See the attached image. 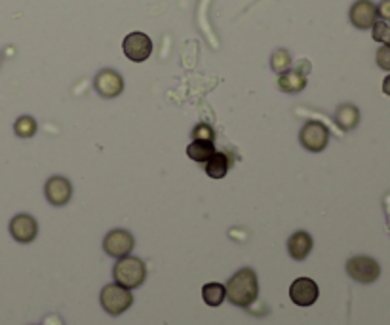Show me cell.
I'll list each match as a JSON object with an SVG mask.
<instances>
[{"mask_svg":"<svg viewBox=\"0 0 390 325\" xmlns=\"http://www.w3.org/2000/svg\"><path fill=\"white\" fill-rule=\"evenodd\" d=\"M44 194L46 200H48L51 205H57V207H59V205H65L67 202H71V198H73V185H71V181H69L67 177L61 175L50 177V179L46 181Z\"/></svg>","mask_w":390,"mask_h":325,"instance_id":"cell-11","label":"cell"},{"mask_svg":"<svg viewBox=\"0 0 390 325\" xmlns=\"http://www.w3.org/2000/svg\"><path fill=\"white\" fill-rule=\"evenodd\" d=\"M42 325H65V321H63L59 314H48V316L42 319Z\"/></svg>","mask_w":390,"mask_h":325,"instance_id":"cell-25","label":"cell"},{"mask_svg":"<svg viewBox=\"0 0 390 325\" xmlns=\"http://www.w3.org/2000/svg\"><path fill=\"white\" fill-rule=\"evenodd\" d=\"M271 68L274 73L282 74L291 68V56L288 50H276L271 56Z\"/></svg>","mask_w":390,"mask_h":325,"instance_id":"cell-20","label":"cell"},{"mask_svg":"<svg viewBox=\"0 0 390 325\" xmlns=\"http://www.w3.org/2000/svg\"><path fill=\"white\" fill-rule=\"evenodd\" d=\"M202 299L208 306H221L226 299L225 285L217 284V282H209L202 287Z\"/></svg>","mask_w":390,"mask_h":325,"instance_id":"cell-18","label":"cell"},{"mask_svg":"<svg viewBox=\"0 0 390 325\" xmlns=\"http://www.w3.org/2000/svg\"><path fill=\"white\" fill-rule=\"evenodd\" d=\"M377 4L371 2V0H356L354 4L351 6V11H349V19L356 29H371L374 23L377 21Z\"/></svg>","mask_w":390,"mask_h":325,"instance_id":"cell-12","label":"cell"},{"mask_svg":"<svg viewBox=\"0 0 390 325\" xmlns=\"http://www.w3.org/2000/svg\"><path fill=\"white\" fill-rule=\"evenodd\" d=\"M383 91H385V96L390 97V74L383 80Z\"/></svg>","mask_w":390,"mask_h":325,"instance_id":"cell-26","label":"cell"},{"mask_svg":"<svg viewBox=\"0 0 390 325\" xmlns=\"http://www.w3.org/2000/svg\"><path fill=\"white\" fill-rule=\"evenodd\" d=\"M335 122H337L341 130H354L360 124V110H358L356 105H351V103L339 105L337 110H335Z\"/></svg>","mask_w":390,"mask_h":325,"instance_id":"cell-15","label":"cell"},{"mask_svg":"<svg viewBox=\"0 0 390 325\" xmlns=\"http://www.w3.org/2000/svg\"><path fill=\"white\" fill-rule=\"evenodd\" d=\"M215 153L214 143L209 141H193L187 147V156L198 164H206Z\"/></svg>","mask_w":390,"mask_h":325,"instance_id":"cell-17","label":"cell"},{"mask_svg":"<svg viewBox=\"0 0 390 325\" xmlns=\"http://www.w3.org/2000/svg\"><path fill=\"white\" fill-rule=\"evenodd\" d=\"M377 16L381 21H390V0H381L377 4Z\"/></svg>","mask_w":390,"mask_h":325,"instance_id":"cell-24","label":"cell"},{"mask_svg":"<svg viewBox=\"0 0 390 325\" xmlns=\"http://www.w3.org/2000/svg\"><path fill=\"white\" fill-rule=\"evenodd\" d=\"M122 51L130 61H147L149 57L153 56V40L149 38V34L141 33V31L126 34V38L122 40Z\"/></svg>","mask_w":390,"mask_h":325,"instance_id":"cell-6","label":"cell"},{"mask_svg":"<svg viewBox=\"0 0 390 325\" xmlns=\"http://www.w3.org/2000/svg\"><path fill=\"white\" fill-rule=\"evenodd\" d=\"M314 239L306 230H297L289 236L288 239V253L294 261H305L309 253L312 251Z\"/></svg>","mask_w":390,"mask_h":325,"instance_id":"cell-13","label":"cell"},{"mask_svg":"<svg viewBox=\"0 0 390 325\" xmlns=\"http://www.w3.org/2000/svg\"><path fill=\"white\" fill-rule=\"evenodd\" d=\"M113 278L116 284L124 285L128 289H137L147 278V267L139 257L126 255L114 262Z\"/></svg>","mask_w":390,"mask_h":325,"instance_id":"cell-2","label":"cell"},{"mask_svg":"<svg viewBox=\"0 0 390 325\" xmlns=\"http://www.w3.org/2000/svg\"><path fill=\"white\" fill-rule=\"evenodd\" d=\"M226 299L234 304V306L248 308L251 306L257 296H259V282H257V274L254 268H240L234 276H232L225 285Z\"/></svg>","mask_w":390,"mask_h":325,"instance_id":"cell-1","label":"cell"},{"mask_svg":"<svg viewBox=\"0 0 390 325\" xmlns=\"http://www.w3.org/2000/svg\"><path fill=\"white\" fill-rule=\"evenodd\" d=\"M346 274L360 284H374L381 276V267L374 257L358 255L346 261Z\"/></svg>","mask_w":390,"mask_h":325,"instance_id":"cell-4","label":"cell"},{"mask_svg":"<svg viewBox=\"0 0 390 325\" xmlns=\"http://www.w3.org/2000/svg\"><path fill=\"white\" fill-rule=\"evenodd\" d=\"M320 296V287L312 278H297L289 285V299L297 306H312Z\"/></svg>","mask_w":390,"mask_h":325,"instance_id":"cell-8","label":"cell"},{"mask_svg":"<svg viewBox=\"0 0 390 325\" xmlns=\"http://www.w3.org/2000/svg\"><path fill=\"white\" fill-rule=\"evenodd\" d=\"M10 234L19 244H31L39 234V222L29 213H19L10 221Z\"/></svg>","mask_w":390,"mask_h":325,"instance_id":"cell-10","label":"cell"},{"mask_svg":"<svg viewBox=\"0 0 390 325\" xmlns=\"http://www.w3.org/2000/svg\"><path fill=\"white\" fill-rule=\"evenodd\" d=\"M191 137H193V141L214 143L215 131H214V128H211V125L198 124V125H194V130H193V133H191Z\"/></svg>","mask_w":390,"mask_h":325,"instance_id":"cell-22","label":"cell"},{"mask_svg":"<svg viewBox=\"0 0 390 325\" xmlns=\"http://www.w3.org/2000/svg\"><path fill=\"white\" fill-rule=\"evenodd\" d=\"M278 88L284 93H299L306 88V74L301 73L299 68H289L278 74Z\"/></svg>","mask_w":390,"mask_h":325,"instance_id":"cell-14","label":"cell"},{"mask_svg":"<svg viewBox=\"0 0 390 325\" xmlns=\"http://www.w3.org/2000/svg\"><path fill=\"white\" fill-rule=\"evenodd\" d=\"M94 86H96V91L99 96L105 97V99H113L124 91V78L113 68H103L97 73Z\"/></svg>","mask_w":390,"mask_h":325,"instance_id":"cell-9","label":"cell"},{"mask_svg":"<svg viewBox=\"0 0 390 325\" xmlns=\"http://www.w3.org/2000/svg\"><path fill=\"white\" fill-rule=\"evenodd\" d=\"M134 247H136V238H134V234L124 230V228H114V230L105 234V238H103V251L114 259L130 255Z\"/></svg>","mask_w":390,"mask_h":325,"instance_id":"cell-5","label":"cell"},{"mask_svg":"<svg viewBox=\"0 0 390 325\" xmlns=\"http://www.w3.org/2000/svg\"><path fill=\"white\" fill-rule=\"evenodd\" d=\"M99 301H101V306L105 312L111 314V316H120V314H124L134 304V293H131V289L124 287V285L114 282V284H109L103 287Z\"/></svg>","mask_w":390,"mask_h":325,"instance_id":"cell-3","label":"cell"},{"mask_svg":"<svg viewBox=\"0 0 390 325\" xmlns=\"http://www.w3.org/2000/svg\"><path fill=\"white\" fill-rule=\"evenodd\" d=\"M206 173L211 179H223L229 173V156L225 153H217L206 162Z\"/></svg>","mask_w":390,"mask_h":325,"instance_id":"cell-16","label":"cell"},{"mask_svg":"<svg viewBox=\"0 0 390 325\" xmlns=\"http://www.w3.org/2000/svg\"><path fill=\"white\" fill-rule=\"evenodd\" d=\"M299 141L309 153H322L329 143V130L320 122H306L301 128Z\"/></svg>","mask_w":390,"mask_h":325,"instance_id":"cell-7","label":"cell"},{"mask_svg":"<svg viewBox=\"0 0 390 325\" xmlns=\"http://www.w3.org/2000/svg\"><path fill=\"white\" fill-rule=\"evenodd\" d=\"M36 130H39V124L33 116H19L14 124L16 135L21 137V139H31L36 133Z\"/></svg>","mask_w":390,"mask_h":325,"instance_id":"cell-19","label":"cell"},{"mask_svg":"<svg viewBox=\"0 0 390 325\" xmlns=\"http://www.w3.org/2000/svg\"><path fill=\"white\" fill-rule=\"evenodd\" d=\"M0 65H2V53H0Z\"/></svg>","mask_w":390,"mask_h":325,"instance_id":"cell-27","label":"cell"},{"mask_svg":"<svg viewBox=\"0 0 390 325\" xmlns=\"http://www.w3.org/2000/svg\"><path fill=\"white\" fill-rule=\"evenodd\" d=\"M371 36L375 42H381L383 46H390V25L386 21H375L371 27Z\"/></svg>","mask_w":390,"mask_h":325,"instance_id":"cell-21","label":"cell"},{"mask_svg":"<svg viewBox=\"0 0 390 325\" xmlns=\"http://www.w3.org/2000/svg\"><path fill=\"white\" fill-rule=\"evenodd\" d=\"M377 65H379L383 71H390V46H381L377 50Z\"/></svg>","mask_w":390,"mask_h":325,"instance_id":"cell-23","label":"cell"}]
</instances>
